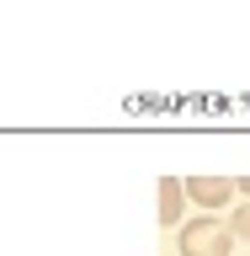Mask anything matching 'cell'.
Segmentation results:
<instances>
[{
    "label": "cell",
    "mask_w": 250,
    "mask_h": 256,
    "mask_svg": "<svg viewBox=\"0 0 250 256\" xmlns=\"http://www.w3.org/2000/svg\"><path fill=\"white\" fill-rule=\"evenodd\" d=\"M229 251H235V235L224 219H213V214L181 219V256H229Z\"/></svg>",
    "instance_id": "6da1fadb"
},
{
    "label": "cell",
    "mask_w": 250,
    "mask_h": 256,
    "mask_svg": "<svg viewBox=\"0 0 250 256\" xmlns=\"http://www.w3.org/2000/svg\"><path fill=\"white\" fill-rule=\"evenodd\" d=\"M181 187H187V198H192V203H203L208 214L229 208V198H235V182H229V176H187Z\"/></svg>",
    "instance_id": "7a4b0ae2"
},
{
    "label": "cell",
    "mask_w": 250,
    "mask_h": 256,
    "mask_svg": "<svg viewBox=\"0 0 250 256\" xmlns=\"http://www.w3.org/2000/svg\"><path fill=\"white\" fill-rule=\"evenodd\" d=\"M224 224H229V235H235V240H250V203H240Z\"/></svg>",
    "instance_id": "277c9868"
},
{
    "label": "cell",
    "mask_w": 250,
    "mask_h": 256,
    "mask_svg": "<svg viewBox=\"0 0 250 256\" xmlns=\"http://www.w3.org/2000/svg\"><path fill=\"white\" fill-rule=\"evenodd\" d=\"M181 208H187V187H181L176 176H160V224L176 230V224H181Z\"/></svg>",
    "instance_id": "3957f363"
},
{
    "label": "cell",
    "mask_w": 250,
    "mask_h": 256,
    "mask_svg": "<svg viewBox=\"0 0 250 256\" xmlns=\"http://www.w3.org/2000/svg\"><path fill=\"white\" fill-rule=\"evenodd\" d=\"M235 192H245V203H250V176H240V182H235Z\"/></svg>",
    "instance_id": "5b68a950"
}]
</instances>
